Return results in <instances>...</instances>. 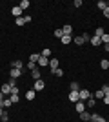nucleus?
<instances>
[{
  "mask_svg": "<svg viewBox=\"0 0 109 122\" xmlns=\"http://www.w3.org/2000/svg\"><path fill=\"white\" fill-rule=\"evenodd\" d=\"M91 95H93V93H91V91H87L85 87L78 91V98H80V100H82V102H84V100H89V98H91Z\"/></svg>",
  "mask_w": 109,
  "mask_h": 122,
  "instance_id": "obj_1",
  "label": "nucleus"
},
{
  "mask_svg": "<svg viewBox=\"0 0 109 122\" xmlns=\"http://www.w3.org/2000/svg\"><path fill=\"white\" fill-rule=\"evenodd\" d=\"M58 64H60V62H58V58H49V67H51L53 73L58 69Z\"/></svg>",
  "mask_w": 109,
  "mask_h": 122,
  "instance_id": "obj_2",
  "label": "nucleus"
},
{
  "mask_svg": "<svg viewBox=\"0 0 109 122\" xmlns=\"http://www.w3.org/2000/svg\"><path fill=\"white\" fill-rule=\"evenodd\" d=\"M44 87H46V84H44V80H35V86H33V89H35V91H42V89H44Z\"/></svg>",
  "mask_w": 109,
  "mask_h": 122,
  "instance_id": "obj_3",
  "label": "nucleus"
},
{
  "mask_svg": "<svg viewBox=\"0 0 109 122\" xmlns=\"http://www.w3.org/2000/svg\"><path fill=\"white\" fill-rule=\"evenodd\" d=\"M22 73H24L22 69H16V67H11V71H9V76H11V78H18V76H20Z\"/></svg>",
  "mask_w": 109,
  "mask_h": 122,
  "instance_id": "obj_4",
  "label": "nucleus"
},
{
  "mask_svg": "<svg viewBox=\"0 0 109 122\" xmlns=\"http://www.w3.org/2000/svg\"><path fill=\"white\" fill-rule=\"evenodd\" d=\"M36 64H38V66L40 67H44V66H49V58H47V56H38V62H36Z\"/></svg>",
  "mask_w": 109,
  "mask_h": 122,
  "instance_id": "obj_5",
  "label": "nucleus"
},
{
  "mask_svg": "<svg viewBox=\"0 0 109 122\" xmlns=\"http://www.w3.org/2000/svg\"><path fill=\"white\" fill-rule=\"evenodd\" d=\"M80 120H82V122H89V120H91V113L82 111V113H80Z\"/></svg>",
  "mask_w": 109,
  "mask_h": 122,
  "instance_id": "obj_6",
  "label": "nucleus"
},
{
  "mask_svg": "<svg viewBox=\"0 0 109 122\" xmlns=\"http://www.w3.org/2000/svg\"><path fill=\"white\" fill-rule=\"evenodd\" d=\"M91 120H93V122H107L102 115H96V113H93V115H91Z\"/></svg>",
  "mask_w": 109,
  "mask_h": 122,
  "instance_id": "obj_7",
  "label": "nucleus"
},
{
  "mask_svg": "<svg viewBox=\"0 0 109 122\" xmlns=\"http://www.w3.org/2000/svg\"><path fill=\"white\" fill-rule=\"evenodd\" d=\"M89 42H91L93 46H100V44H102V38H100V36H96V35H93Z\"/></svg>",
  "mask_w": 109,
  "mask_h": 122,
  "instance_id": "obj_8",
  "label": "nucleus"
},
{
  "mask_svg": "<svg viewBox=\"0 0 109 122\" xmlns=\"http://www.w3.org/2000/svg\"><path fill=\"white\" fill-rule=\"evenodd\" d=\"M69 100L76 104V102L80 100V98H78V91H71V93H69Z\"/></svg>",
  "mask_w": 109,
  "mask_h": 122,
  "instance_id": "obj_9",
  "label": "nucleus"
},
{
  "mask_svg": "<svg viewBox=\"0 0 109 122\" xmlns=\"http://www.w3.org/2000/svg\"><path fill=\"white\" fill-rule=\"evenodd\" d=\"M11 15H13V16H16V18H20V15H22V9L18 7V5H16V7H13V9H11Z\"/></svg>",
  "mask_w": 109,
  "mask_h": 122,
  "instance_id": "obj_10",
  "label": "nucleus"
},
{
  "mask_svg": "<svg viewBox=\"0 0 109 122\" xmlns=\"http://www.w3.org/2000/svg\"><path fill=\"white\" fill-rule=\"evenodd\" d=\"M11 67H16V69H22V71H24V62L22 60H15L13 64H11Z\"/></svg>",
  "mask_w": 109,
  "mask_h": 122,
  "instance_id": "obj_11",
  "label": "nucleus"
},
{
  "mask_svg": "<svg viewBox=\"0 0 109 122\" xmlns=\"http://www.w3.org/2000/svg\"><path fill=\"white\" fill-rule=\"evenodd\" d=\"M104 97H105V95H104V91H102V89H98L96 93H93V98H95V100H102Z\"/></svg>",
  "mask_w": 109,
  "mask_h": 122,
  "instance_id": "obj_12",
  "label": "nucleus"
},
{
  "mask_svg": "<svg viewBox=\"0 0 109 122\" xmlns=\"http://www.w3.org/2000/svg\"><path fill=\"white\" fill-rule=\"evenodd\" d=\"M0 91L4 93V95H11V86L9 84H4V86L0 87Z\"/></svg>",
  "mask_w": 109,
  "mask_h": 122,
  "instance_id": "obj_13",
  "label": "nucleus"
},
{
  "mask_svg": "<svg viewBox=\"0 0 109 122\" xmlns=\"http://www.w3.org/2000/svg\"><path fill=\"white\" fill-rule=\"evenodd\" d=\"M73 42H75L76 46H82V44H85V40H84V36H82V35H80V36H75V38H73Z\"/></svg>",
  "mask_w": 109,
  "mask_h": 122,
  "instance_id": "obj_14",
  "label": "nucleus"
},
{
  "mask_svg": "<svg viewBox=\"0 0 109 122\" xmlns=\"http://www.w3.org/2000/svg\"><path fill=\"white\" fill-rule=\"evenodd\" d=\"M31 76L35 78V80H40V69H38V67H35V69L31 71Z\"/></svg>",
  "mask_w": 109,
  "mask_h": 122,
  "instance_id": "obj_15",
  "label": "nucleus"
},
{
  "mask_svg": "<svg viewBox=\"0 0 109 122\" xmlns=\"http://www.w3.org/2000/svg\"><path fill=\"white\" fill-rule=\"evenodd\" d=\"M71 40H73V38H71V35H64L62 38H60V42H62L64 46H67V44H69Z\"/></svg>",
  "mask_w": 109,
  "mask_h": 122,
  "instance_id": "obj_16",
  "label": "nucleus"
},
{
  "mask_svg": "<svg viewBox=\"0 0 109 122\" xmlns=\"http://www.w3.org/2000/svg\"><path fill=\"white\" fill-rule=\"evenodd\" d=\"M75 107H76V111H78V113L85 111V106H84V102H82V100H78V102H76V106H75Z\"/></svg>",
  "mask_w": 109,
  "mask_h": 122,
  "instance_id": "obj_17",
  "label": "nucleus"
},
{
  "mask_svg": "<svg viewBox=\"0 0 109 122\" xmlns=\"http://www.w3.org/2000/svg\"><path fill=\"white\" fill-rule=\"evenodd\" d=\"M35 95H36L35 89H29V91L26 93V98H27V100H33V98H35Z\"/></svg>",
  "mask_w": 109,
  "mask_h": 122,
  "instance_id": "obj_18",
  "label": "nucleus"
},
{
  "mask_svg": "<svg viewBox=\"0 0 109 122\" xmlns=\"http://www.w3.org/2000/svg\"><path fill=\"white\" fill-rule=\"evenodd\" d=\"M18 7H20L22 11H24V9H27V7H29V0H22L20 4H18Z\"/></svg>",
  "mask_w": 109,
  "mask_h": 122,
  "instance_id": "obj_19",
  "label": "nucleus"
},
{
  "mask_svg": "<svg viewBox=\"0 0 109 122\" xmlns=\"http://www.w3.org/2000/svg\"><path fill=\"white\" fill-rule=\"evenodd\" d=\"M62 31H64V35H71V33H73V27H71V25H64V27H62Z\"/></svg>",
  "mask_w": 109,
  "mask_h": 122,
  "instance_id": "obj_20",
  "label": "nucleus"
},
{
  "mask_svg": "<svg viewBox=\"0 0 109 122\" xmlns=\"http://www.w3.org/2000/svg\"><path fill=\"white\" fill-rule=\"evenodd\" d=\"M100 67H102V69H107V67H109V58H104V60H100Z\"/></svg>",
  "mask_w": 109,
  "mask_h": 122,
  "instance_id": "obj_21",
  "label": "nucleus"
},
{
  "mask_svg": "<svg viewBox=\"0 0 109 122\" xmlns=\"http://www.w3.org/2000/svg\"><path fill=\"white\" fill-rule=\"evenodd\" d=\"M96 5H98V9H100V11H104L105 7H107V2H104V0H100V2H98Z\"/></svg>",
  "mask_w": 109,
  "mask_h": 122,
  "instance_id": "obj_22",
  "label": "nucleus"
},
{
  "mask_svg": "<svg viewBox=\"0 0 109 122\" xmlns=\"http://www.w3.org/2000/svg\"><path fill=\"white\" fill-rule=\"evenodd\" d=\"M38 56H40V55H36V53H33V55L29 56V62H33V64H36V62H38Z\"/></svg>",
  "mask_w": 109,
  "mask_h": 122,
  "instance_id": "obj_23",
  "label": "nucleus"
},
{
  "mask_svg": "<svg viewBox=\"0 0 109 122\" xmlns=\"http://www.w3.org/2000/svg\"><path fill=\"white\" fill-rule=\"evenodd\" d=\"M105 31H104V27H96V31H95V35L96 36H100V38H102V35H104Z\"/></svg>",
  "mask_w": 109,
  "mask_h": 122,
  "instance_id": "obj_24",
  "label": "nucleus"
},
{
  "mask_svg": "<svg viewBox=\"0 0 109 122\" xmlns=\"http://www.w3.org/2000/svg\"><path fill=\"white\" fill-rule=\"evenodd\" d=\"M71 91H80V86H78V82H71Z\"/></svg>",
  "mask_w": 109,
  "mask_h": 122,
  "instance_id": "obj_25",
  "label": "nucleus"
},
{
  "mask_svg": "<svg viewBox=\"0 0 109 122\" xmlns=\"http://www.w3.org/2000/svg\"><path fill=\"white\" fill-rule=\"evenodd\" d=\"M24 24H27L24 16H20V18H16V25H24Z\"/></svg>",
  "mask_w": 109,
  "mask_h": 122,
  "instance_id": "obj_26",
  "label": "nucleus"
},
{
  "mask_svg": "<svg viewBox=\"0 0 109 122\" xmlns=\"http://www.w3.org/2000/svg\"><path fill=\"white\" fill-rule=\"evenodd\" d=\"M40 55H42V56H47V58H49V56H51V49H42Z\"/></svg>",
  "mask_w": 109,
  "mask_h": 122,
  "instance_id": "obj_27",
  "label": "nucleus"
},
{
  "mask_svg": "<svg viewBox=\"0 0 109 122\" xmlns=\"http://www.w3.org/2000/svg\"><path fill=\"white\" fill-rule=\"evenodd\" d=\"M55 36H57V38H62V36H64V31L62 29H55Z\"/></svg>",
  "mask_w": 109,
  "mask_h": 122,
  "instance_id": "obj_28",
  "label": "nucleus"
},
{
  "mask_svg": "<svg viewBox=\"0 0 109 122\" xmlns=\"http://www.w3.org/2000/svg\"><path fill=\"white\" fill-rule=\"evenodd\" d=\"M9 98H11V102H13V104H16V102L20 100V97H18V95H9Z\"/></svg>",
  "mask_w": 109,
  "mask_h": 122,
  "instance_id": "obj_29",
  "label": "nucleus"
},
{
  "mask_svg": "<svg viewBox=\"0 0 109 122\" xmlns=\"http://www.w3.org/2000/svg\"><path fill=\"white\" fill-rule=\"evenodd\" d=\"M102 91H104L105 97H109V86H107V84H104V86H102Z\"/></svg>",
  "mask_w": 109,
  "mask_h": 122,
  "instance_id": "obj_30",
  "label": "nucleus"
},
{
  "mask_svg": "<svg viewBox=\"0 0 109 122\" xmlns=\"http://www.w3.org/2000/svg\"><path fill=\"white\" fill-rule=\"evenodd\" d=\"M95 104H96V100H95V98H93V95H91V98L87 100V106H89V107H93Z\"/></svg>",
  "mask_w": 109,
  "mask_h": 122,
  "instance_id": "obj_31",
  "label": "nucleus"
},
{
  "mask_svg": "<svg viewBox=\"0 0 109 122\" xmlns=\"http://www.w3.org/2000/svg\"><path fill=\"white\" fill-rule=\"evenodd\" d=\"M11 104H13L11 98H4V107H11Z\"/></svg>",
  "mask_w": 109,
  "mask_h": 122,
  "instance_id": "obj_32",
  "label": "nucleus"
},
{
  "mask_svg": "<svg viewBox=\"0 0 109 122\" xmlns=\"http://www.w3.org/2000/svg\"><path fill=\"white\" fill-rule=\"evenodd\" d=\"M102 44H109V35H102Z\"/></svg>",
  "mask_w": 109,
  "mask_h": 122,
  "instance_id": "obj_33",
  "label": "nucleus"
},
{
  "mask_svg": "<svg viewBox=\"0 0 109 122\" xmlns=\"http://www.w3.org/2000/svg\"><path fill=\"white\" fill-rule=\"evenodd\" d=\"M7 84H9L11 87H15V86H16V78H9V82H7Z\"/></svg>",
  "mask_w": 109,
  "mask_h": 122,
  "instance_id": "obj_34",
  "label": "nucleus"
},
{
  "mask_svg": "<svg viewBox=\"0 0 109 122\" xmlns=\"http://www.w3.org/2000/svg\"><path fill=\"white\" fill-rule=\"evenodd\" d=\"M0 118H2V122H9V115H7V113H4Z\"/></svg>",
  "mask_w": 109,
  "mask_h": 122,
  "instance_id": "obj_35",
  "label": "nucleus"
},
{
  "mask_svg": "<svg viewBox=\"0 0 109 122\" xmlns=\"http://www.w3.org/2000/svg\"><path fill=\"white\" fill-rule=\"evenodd\" d=\"M53 75H57V76H64V71L60 69V67H58V69H57L55 73H53Z\"/></svg>",
  "mask_w": 109,
  "mask_h": 122,
  "instance_id": "obj_36",
  "label": "nucleus"
},
{
  "mask_svg": "<svg viewBox=\"0 0 109 122\" xmlns=\"http://www.w3.org/2000/svg\"><path fill=\"white\" fill-rule=\"evenodd\" d=\"M18 93H20V91H18V87H11V95H18Z\"/></svg>",
  "mask_w": 109,
  "mask_h": 122,
  "instance_id": "obj_37",
  "label": "nucleus"
},
{
  "mask_svg": "<svg viewBox=\"0 0 109 122\" xmlns=\"http://www.w3.org/2000/svg\"><path fill=\"white\" fill-rule=\"evenodd\" d=\"M102 13H104V16H105V18H109V5H107V7H105L104 11H102Z\"/></svg>",
  "mask_w": 109,
  "mask_h": 122,
  "instance_id": "obj_38",
  "label": "nucleus"
},
{
  "mask_svg": "<svg viewBox=\"0 0 109 122\" xmlns=\"http://www.w3.org/2000/svg\"><path fill=\"white\" fill-rule=\"evenodd\" d=\"M27 67H29V69H31V71H33V69H35V67H36V64H33V62H29V64H27Z\"/></svg>",
  "mask_w": 109,
  "mask_h": 122,
  "instance_id": "obj_39",
  "label": "nucleus"
},
{
  "mask_svg": "<svg viewBox=\"0 0 109 122\" xmlns=\"http://www.w3.org/2000/svg\"><path fill=\"white\" fill-rule=\"evenodd\" d=\"M82 5V0H75V7H80Z\"/></svg>",
  "mask_w": 109,
  "mask_h": 122,
  "instance_id": "obj_40",
  "label": "nucleus"
},
{
  "mask_svg": "<svg viewBox=\"0 0 109 122\" xmlns=\"http://www.w3.org/2000/svg\"><path fill=\"white\" fill-rule=\"evenodd\" d=\"M102 100H104V104H105V106H109V97H104Z\"/></svg>",
  "mask_w": 109,
  "mask_h": 122,
  "instance_id": "obj_41",
  "label": "nucleus"
},
{
  "mask_svg": "<svg viewBox=\"0 0 109 122\" xmlns=\"http://www.w3.org/2000/svg\"><path fill=\"white\" fill-rule=\"evenodd\" d=\"M104 49H105V51L109 53V44H104Z\"/></svg>",
  "mask_w": 109,
  "mask_h": 122,
  "instance_id": "obj_42",
  "label": "nucleus"
},
{
  "mask_svg": "<svg viewBox=\"0 0 109 122\" xmlns=\"http://www.w3.org/2000/svg\"><path fill=\"white\" fill-rule=\"evenodd\" d=\"M2 100H4V93L0 91V102H2Z\"/></svg>",
  "mask_w": 109,
  "mask_h": 122,
  "instance_id": "obj_43",
  "label": "nucleus"
},
{
  "mask_svg": "<svg viewBox=\"0 0 109 122\" xmlns=\"http://www.w3.org/2000/svg\"><path fill=\"white\" fill-rule=\"evenodd\" d=\"M89 122H93V120H89Z\"/></svg>",
  "mask_w": 109,
  "mask_h": 122,
  "instance_id": "obj_44",
  "label": "nucleus"
}]
</instances>
